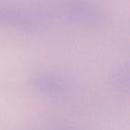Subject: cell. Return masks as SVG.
<instances>
[{
    "label": "cell",
    "instance_id": "obj_1",
    "mask_svg": "<svg viewBox=\"0 0 130 130\" xmlns=\"http://www.w3.org/2000/svg\"><path fill=\"white\" fill-rule=\"evenodd\" d=\"M43 13L25 7H6L0 9V24L20 28L23 30H35L43 25Z\"/></svg>",
    "mask_w": 130,
    "mask_h": 130
},
{
    "label": "cell",
    "instance_id": "obj_4",
    "mask_svg": "<svg viewBox=\"0 0 130 130\" xmlns=\"http://www.w3.org/2000/svg\"><path fill=\"white\" fill-rule=\"evenodd\" d=\"M128 68L125 65L118 66L112 73V82L115 87L123 90L128 87Z\"/></svg>",
    "mask_w": 130,
    "mask_h": 130
},
{
    "label": "cell",
    "instance_id": "obj_5",
    "mask_svg": "<svg viewBox=\"0 0 130 130\" xmlns=\"http://www.w3.org/2000/svg\"><path fill=\"white\" fill-rule=\"evenodd\" d=\"M48 130H76L74 128H56V129H48Z\"/></svg>",
    "mask_w": 130,
    "mask_h": 130
},
{
    "label": "cell",
    "instance_id": "obj_2",
    "mask_svg": "<svg viewBox=\"0 0 130 130\" xmlns=\"http://www.w3.org/2000/svg\"><path fill=\"white\" fill-rule=\"evenodd\" d=\"M58 17L68 23L91 24L102 18L100 10L88 2L72 0L58 7Z\"/></svg>",
    "mask_w": 130,
    "mask_h": 130
},
{
    "label": "cell",
    "instance_id": "obj_3",
    "mask_svg": "<svg viewBox=\"0 0 130 130\" xmlns=\"http://www.w3.org/2000/svg\"><path fill=\"white\" fill-rule=\"evenodd\" d=\"M32 86L41 93L47 95H59L66 89L63 78L53 74H40L34 77Z\"/></svg>",
    "mask_w": 130,
    "mask_h": 130
}]
</instances>
